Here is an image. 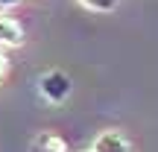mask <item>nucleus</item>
<instances>
[{
  "instance_id": "20e7f679",
  "label": "nucleus",
  "mask_w": 158,
  "mask_h": 152,
  "mask_svg": "<svg viewBox=\"0 0 158 152\" xmlns=\"http://www.w3.org/2000/svg\"><path fill=\"white\" fill-rule=\"evenodd\" d=\"M29 152H68V143H64V138L59 132L44 129L29 141Z\"/></svg>"
},
{
  "instance_id": "0eeeda50",
  "label": "nucleus",
  "mask_w": 158,
  "mask_h": 152,
  "mask_svg": "<svg viewBox=\"0 0 158 152\" xmlns=\"http://www.w3.org/2000/svg\"><path fill=\"white\" fill-rule=\"evenodd\" d=\"M6 73H9V62H6V56L0 53V82L6 79Z\"/></svg>"
},
{
  "instance_id": "39448f33",
  "label": "nucleus",
  "mask_w": 158,
  "mask_h": 152,
  "mask_svg": "<svg viewBox=\"0 0 158 152\" xmlns=\"http://www.w3.org/2000/svg\"><path fill=\"white\" fill-rule=\"evenodd\" d=\"M79 3H82L88 12H100V15H106V12H114V9H117L120 0H79Z\"/></svg>"
},
{
  "instance_id": "f03ea898",
  "label": "nucleus",
  "mask_w": 158,
  "mask_h": 152,
  "mask_svg": "<svg viewBox=\"0 0 158 152\" xmlns=\"http://www.w3.org/2000/svg\"><path fill=\"white\" fill-rule=\"evenodd\" d=\"M91 152H135V146H132V141L120 129H106L94 138Z\"/></svg>"
},
{
  "instance_id": "f257e3e1",
  "label": "nucleus",
  "mask_w": 158,
  "mask_h": 152,
  "mask_svg": "<svg viewBox=\"0 0 158 152\" xmlns=\"http://www.w3.org/2000/svg\"><path fill=\"white\" fill-rule=\"evenodd\" d=\"M70 91H73V82H70V76L64 70H47L38 79V94L47 102H53V105H62L70 97Z\"/></svg>"
},
{
  "instance_id": "423d86ee",
  "label": "nucleus",
  "mask_w": 158,
  "mask_h": 152,
  "mask_svg": "<svg viewBox=\"0 0 158 152\" xmlns=\"http://www.w3.org/2000/svg\"><path fill=\"white\" fill-rule=\"evenodd\" d=\"M21 0H0V12H12Z\"/></svg>"
},
{
  "instance_id": "7ed1b4c3",
  "label": "nucleus",
  "mask_w": 158,
  "mask_h": 152,
  "mask_svg": "<svg viewBox=\"0 0 158 152\" xmlns=\"http://www.w3.org/2000/svg\"><path fill=\"white\" fill-rule=\"evenodd\" d=\"M23 38H27L23 35V27L12 15L0 12V47H21Z\"/></svg>"
},
{
  "instance_id": "6e6552de",
  "label": "nucleus",
  "mask_w": 158,
  "mask_h": 152,
  "mask_svg": "<svg viewBox=\"0 0 158 152\" xmlns=\"http://www.w3.org/2000/svg\"><path fill=\"white\" fill-rule=\"evenodd\" d=\"M85 152H91V149H85Z\"/></svg>"
}]
</instances>
